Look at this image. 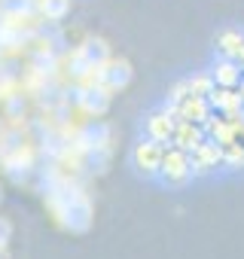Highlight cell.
<instances>
[{
	"instance_id": "cell-8",
	"label": "cell",
	"mask_w": 244,
	"mask_h": 259,
	"mask_svg": "<svg viewBox=\"0 0 244 259\" xmlns=\"http://www.w3.org/2000/svg\"><path fill=\"white\" fill-rule=\"evenodd\" d=\"M217 49L223 52V58L241 61V55H244V34H238V31H229V34H223V37L217 40Z\"/></svg>"
},
{
	"instance_id": "cell-5",
	"label": "cell",
	"mask_w": 244,
	"mask_h": 259,
	"mask_svg": "<svg viewBox=\"0 0 244 259\" xmlns=\"http://www.w3.org/2000/svg\"><path fill=\"white\" fill-rule=\"evenodd\" d=\"M241 64L238 61H232V58H223L214 70H211V79H214V85H220V89H238L241 85Z\"/></svg>"
},
{
	"instance_id": "cell-2",
	"label": "cell",
	"mask_w": 244,
	"mask_h": 259,
	"mask_svg": "<svg viewBox=\"0 0 244 259\" xmlns=\"http://www.w3.org/2000/svg\"><path fill=\"white\" fill-rule=\"evenodd\" d=\"M168 113L177 116V119H183V122H198V125H205V122L211 119V104H208V98H201V95H189V98H183L177 107H171Z\"/></svg>"
},
{
	"instance_id": "cell-3",
	"label": "cell",
	"mask_w": 244,
	"mask_h": 259,
	"mask_svg": "<svg viewBox=\"0 0 244 259\" xmlns=\"http://www.w3.org/2000/svg\"><path fill=\"white\" fill-rule=\"evenodd\" d=\"M189 159H192V171L195 174H205V171H211V168H217L220 162H223V147L217 144V141H201L192 153H189Z\"/></svg>"
},
{
	"instance_id": "cell-9",
	"label": "cell",
	"mask_w": 244,
	"mask_h": 259,
	"mask_svg": "<svg viewBox=\"0 0 244 259\" xmlns=\"http://www.w3.org/2000/svg\"><path fill=\"white\" fill-rule=\"evenodd\" d=\"M186 85H189V95H208L211 89H214V79H211V73H198V76H192V79H186Z\"/></svg>"
},
{
	"instance_id": "cell-1",
	"label": "cell",
	"mask_w": 244,
	"mask_h": 259,
	"mask_svg": "<svg viewBox=\"0 0 244 259\" xmlns=\"http://www.w3.org/2000/svg\"><path fill=\"white\" fill-rule=\"evenodd\" d=\"M159 171L165 174V180H171V183H183L189 174H192V159H189V153L186 150H180V147H165V153H162V162H159Z\"/></svg>"
},
{
	"instance_id": "cell-4",
	"label": "cell",
	"mask_w": 244,
	"mask_h": 259,
	"mask_svg": "<svg viewBox=\"0 0 244 259\" xmlns=\"http://www.w3.org/2000/svg\"><path fill=\"white\" fill-rule=\"evenodd\" d=\"M205 138H208V132H205L198 122H183V119H177V128H174L171 144L180 147V150H186V153H192Z\"/></svg>"
},
{
	"instance_id": "cell-10",
	"label": "cell",
	"mask_w": 244,
	"mask_h": 259,
	"mask_svg": "<svg viewBox=\"0 0 244 259\" xmlns=\"http://www.w3.org/2000/svg\"><path fill=\"white\" fill-rule=\"evenodd\" d=\"M238 64H241V70H244V55H241V61H238Z\"/></svg>"
},
{
	"instance_id": "cell-7",
	"label": "cell",
	"mask_w": 244,
	"mask_h": 259,
	"mask_svg": "<svg viewBox=\"0 0 244 259\" xmlns=\"http://www.w3.org/2000/svg\"><path fill=\"white\" fill-rule=\"evenodd\" d=\"M147 128H150V138H153V141H159V144H168V141L174 138L177 119H171V113L165 110V113H156V116H150Z\"/></svg>"
},
{
	"instance_id": "cell-11",
	"label": "cell",
	"mask_w": 244,
	"mask_h": 259,
	"mask_svg": "<svg viewBox=\"0 0 244 259\" xmlns=\"http://www.w3.org/2000/svg\"><path fill=\"white\" fill-rule=\"evenodd\" d=\"M241 98H244V89H241Z\"/></svg>"
},
{
	"instance_id": "cell-6",
	"label": "cell",
	"mask_w": 244,
	"mask_h": 259,
	"mask_svg": "<svg viewBox=\"0 0 244 259\" xmlns=\"http://www.w3.org/2000/svg\"><path fill=\"white\" fill-rule=\"evenodd\" d=\"M162 153H165V144H159V141H153V138H150L147 144H141V147H138V153H135V162H138V168H141V171L153 174V171H159Z\"/></svg>"
}]
</instances>
